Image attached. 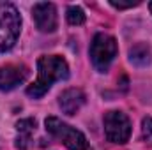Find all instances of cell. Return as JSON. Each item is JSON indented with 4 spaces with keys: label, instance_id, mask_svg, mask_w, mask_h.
Instances as JSON below:
<instances>
[{
    "label": "cell",
    "instance_id": "obj_1",
    "mask_svg": "<svg viewBox=\"0 0 152 150\" xmlns=\"http://www.w3.org/2000/svg\"><path fill=\"white\" fill-rule=\"evenodd\" d=\"M69 78V66L58 55L41 57L37 60V79L27 88V94L34 99L42 97L55 81Z\"/></svg>",
    "mask_w": 152,
    "mask_h": 150
},
{
    "label": "cell",
    "instance_id": "obj_2",
    "mask_svg": "<svg viewBox=\"0 0 152 150\" xmlns=\"http://www.w3.org/2000/svg\"><path fill=\"white\" fill-rule=\"evenodd\" d=\"M21 32V16L9 2H0V53L11 50Z\"/></svg>",
    "mask_w": 152,
    "mask_h": 150
},
{
    "label": "cell",
    "instance_id": "obj_3",
    "mask_svg": "<svg viewBox=\"0 0 152 150\" xmlns=\"http://www.w3.org/2000/svg\"><path fill=\"white\" fill-rule=\"evenodd\" d=\"M117 51H118V46H117L115 37H112L110 34H104V32L96 34L90 42V51H88L92 66L99 73H106L117 57Z\"/></svg>",
    "mask_w": 152,
    "mask_h": 150
},
{
    "label": "cell",
    "instance_id": "obj_4",
    "mask_svg": "<svg viewBox=\"0 0 152 150\" xmlns=\"http://www.w3.org/2000/svg\"><path fill=\"white\" fill-rule=\"evenodd\" d=\"M46 131L55 136L58 141H62L69 150H88V141L81 131L71 127L69 124L62 122L57 117H48L46 118Z\"/></svg>",
    "mask_w": 152,
    "mask_h": 150
},
{
    "label": "cell",
    "instance_id": "obj_5",
    "mask_svg": "<svg viewBox=\"0 0 152 150\" xmlns=\"http://www.w3.org/2000/svg\"><path fill=\"white\" fill-rule=\"evenodd\" d=\"M103 125H104V136L112 143L124 145L131 136V122L127 115L122 111L117 110L108 111L103 118Z\"/></svg>",
    "mask_w": 152,
    "mask_h": 150
},
{
    "label": "cell",
    "instance_id": "obj_6",
    "mask_svg": "<svg viewBox=\"0 0 152 150\" xmlns=\"http://www.w3.org/2000/svg\"><path fill=\"white\" fill-rule=\"evenodd\" d=\"M32 18L34 23L41 32L51 34L57 30L58 18H57V7L50 2H37L32 7Z\"/></svg>",
    "mask_w": 152,
    "mask_h": 150
},
{
    "label": "cell",
    "instance_id": "obj_7",
    "mask_svg": "<svg viewBox=\"0 0 152 150\" xmlns=\"http://www.w3.org/2000/svg\"><path fill=\"white\" fill-rule=\"evenodd\" d=\"M28 76V67L23 64H7L0 67V90L9 92L20 87Z\"/></svg>",
    "mask_w": 152,
    "mask_h": 150
},
{
    "label": "cell",
    "instance_id": "obj_8",
    "mask_svg": "<svg viewBox=\"0 0 152 150\" xmlns=\"http://www.w3.org/2000/svg\"><path fill=\"white\" fill-rule=\"evenodd\" d=\"M85 104V92L81 88H67L58 97V106L66 115H75Z\"/></svg>",
    "mask_w": 152,
    "mask_h": 150
},
{
    "label": "cell",
    "instance_id": "obj_9",
    "mask_svg": "<svg viewBox=\"0 0 152 150\" xmlns=\"http://www.w3.org/2000/svg\"><path fill=\"white\" fill-rule=\"evenodd\" d=\"M36 127H37V122L34 118H21L16 122V149L28 150Z\"/></svg>",
    "mask_w": 152,
    "mask_h": 150
},
{
    "label": "cell",
    "instance_id": "obj_10",
    "mask_svg": "<svg viewBox=\"0 0 152 150\" xmlns=\"http://www.w3.org/2000/svg\"><path fill=\"white\" fill-rule=\"evenodd\" d=\"M129 60L138 66V67H145L152 62V51L151 46L147 42H138L129 50Z\"/></svg>",
    "mask_w": 152,
    "mask_h": 150
},
{
    "label": "cell",
    "instance_id": "obj_11",
    "mask_svg": "<svg viewBox=\"0 0 152 150\" xmlns=\"http://www.w3.org/2000/svg\"><path fill=\"white\" fill-rule=\"evenodd\" d=\"M66 16H67V21H69L71 25H76V27H78V25H83V23H85V12H83V9L78 7V5H69Z\"/></svg>",
    "mask_w": 152,
    "mask_h": 150
},
{
    "label": "cell",
    "instance_id": "obj_12",
    "mask_svg": "<svg viewBox=\"0 0 152 150\" xmlns=\"http://www.w3.org/2000/svg\"><path fill=\"white\" fill-rule=\"evenodd\" d=\"M142 138L147 145H152V117H145L142 120Z\"/></svg>",
    "mask_w": 152,
    "mask_h": 150
},
{
    "label": "cell",
    "instance_id": "obj_13",
    "mask_svg": "<svg viewBox=\"0 0 152 150\" xmlns=\"http://www.w3.org/2000/svg\"><path fill=\"white\" fill-rule=\"evenodd\" d=\"M110 5H113L115 9H129L140 5V0H110Z\"/></svg>",
    "mask_w": 152,
    "mask_h": 150
},
{
    "label": "cell",
    "instance_id": "obj_14",
    "mask_svg": "<svg viewBox=\"0 0 152 150\" xmlns=\"http://www.w3.org/2000/svg\"><path fill=\"white\" fill-rule=\"evenodd\" d=\"M149 9H151V12H152V2H151V4H149Z\"/></svg>",
    "mask_w": 152,
    "mask_h": 150
}]
</instances>
